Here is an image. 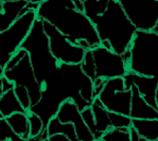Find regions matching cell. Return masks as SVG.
<instances>
[{"label": "cell", "instance_id": "6da1fadb", "mask_svg": "<svg viewBox=\"0 0 158 141\" xmlns=\"http://www.w3.org/2000/svg\"><path fill=\"white\" fill-rule=\"evenodd\" d=\"M71 99L80 110L91 105L94 101V82L83 72L81 64L60 63L54 72L42 86V98L30 110L42 118L44 125L56 115L60 104Z\"/></svg>", "mask_w": 158, "mask_h": 141}, {"label": "cell", "instance_id": "7a4b0ae2", "mask_svg": "<svg viewBox=\"0 0 158 141\" xmlns=\"http://www.w3.org/2000/svg\"><path fill=\"white\" fill-rule=\"evenodd\" d=\"M36 15L52 23L74 45L85 39L91 49L100 46L96 27L84 12L75 8L72 0H44L36 10Z\"/></svg>", "mask_w": 158, "mask_h": 141}, {"label": "cell", "instance_id": "3957f363", "mask_svg": "<svg viewBox=\"0 0 158 141\" xmlns=\"http://www.w3.org/2000/svg\"><path fill=\"white\" fill-rule=\"evenodd\" d=\"M92 23L96 27L100 42L107 39L111 50L121 55L130 49L137 31L117 0H109L105 12L97 17Z\"/></svg>", "mask_w": 158, "mask_h": 141}, {"label": "cell", "instance_id": "277c9868", "mask_svg": "<svg viewBox=\"0 0 158 141\" xmlns=\"http://www.w3.org/2000/svg\"><path fill=\"white\" fill-rule=\"evenodd\" d=\"M20 48L28 52L36 79L40 86H43L44 83L56 71L60 64L51 53L49 38L44 30L43 19L36 18Z\"/></svg>", "mask_w": 158, "mask_h": 141}, {"label": "cell", "instance_id": "5b68a950", "mask_svg": "<svg viewBox=\"0 0 158 141\" xmlns=\"http://www.w3.org/2000/svg\"><path fill=\"white\" fill-rule=\"evenodd\" d=\"M128 71L158 77V33L137 30L130 46Z\"/></svg>", "mask_w": 158, "mask_h": 141}, {"label": "cell", "instance_id": "8992f818", "mask_svg": "<svg viewBox=\"0 0 158 141\" xmlns=\"http://www.w3.org/2000/svg\"><path fill=\"white\" fill-rule=\"evenodd\" d=\"M37 18L36 11H29L20 15L9 27L0 32V65L6 67L12 55L20 48Z\"/></svg>", "mask_w": 158, "mask_h": 141}, {"label": "cell", "instance_id": "52a82bcc", "mask_svg": "<svg viewBox=\"0 0 158 141\" xmlns=\"http://www.w3.org/2000/svg\"><path fill=\"white\" fill-rule=\"evenodd\" d=\"M98 98L108 111L130 116L132 89H125L123 77L105 80Z\"/></svg>", "mask_w": 158, "mask_h": 141}, {"label": "cell", "instance_id": "ba28073f", "mask_svg": "<svg viewBox=\"0 0 158 141\" xmlns=\"http://www.w3.org/2000/svg\"><path fill=\"white\" fill-rule=\"evenodd\" d=\"M43 26L44 30L49 38L50 50L53 56L60 63L81 64L86 50L80 46L72 44L52 23L43 20Z\"/></svg>", "mask_w": 158, "mask_h": 141}, {"label": "cell", "instance_id": "9c48e42d", "mask_svg": "<svg viewBox=\"0 0 158 141\" xmlns=\"http://www.w3.org/2000/svg\"><path fill=\"white\" fill-rule=\"evenodd\" d=\"M137 30L152 31L158 23V0H118Z\"/></svg>", "mask_w": 158, "mask_h": 141}, {"label": "cell", "instance_id": "30bf717a", "mask_svg": "<svg viewBox=\"0 0 158 141\" xmlns=\"http://www.w3.org/2000/svg\"><path fill=\"white\" fill-rule=\"evenodd\" d=\"M91 51L96 65V80L123 77L128 71L127 64L121 54L101 45L92 48Z\"/></svg>", "mask_w": 158, "mask_h": 141}, {"label": "cell", "instance_id": "8fae6325", "mask_svg": "<svg viewBox=\"0 0 158 141\" xmlns=\"http://www.w3.org/2000/svg\"><path fill=\"white\" fill-rule=\"evenodd\" d=\"M3 75L15 85H23L28 88L32 106L38 103L42 98V86L35 77L28 52L13 68L4 69Z\"/></svg>", "mask_w": 158, "mask_h": 141}, {"label": "cell", "instance_id": "7c38bea8", "mask_svg": "<svg viewBox=\"0 0 158 141\" xmlns=\"http://www.w3.org/2000/svg\"><path fill=\"white\" fill-rule=\"evenodd\" d=\"M55 116L62 122H70L73 124L79 141H94V135L84 122L81 110L73 100L68 99L63 102Z\"/></svg>", "mask_w": 158, "mask_h": 141}, {"label": "cell", "instance_id": "4fadbf2b", "mask_svg": "<svg viewBox=\"0 0 158 141\" xmlns=\"http://www.w3.org/2000/svg\"><path fill=\"white\" fill-rule=\"evenodd\" d=\"M125 89H131L132 86L137 87L140 94L145 99L149 104L158 109L156 103V89L158 84V77H148V75L138 74L132 71H127L123 75Z\"/></svg>", "mask_w": 158, "mask_h": 141}, {"label": "cell", "instance_id": "5bb4252c", "mask_svg": "<svg viewBox=\"0 0 158 141\" xmlns=\"http://www.w3.org/2000/svg\"><path fill=\"white\" fill-rule=\"evenodd\" d=\"M130 117L132 119H158V109L153 107L140 94L136 86H132Z\"/></svg>", "mask_w": 158, "mask_h": 141}, {"label": "cell", "instance_id": "9a60e30c", "mask_svg": "<svg viewBox=\"0 0 158 141\" xmlns=\"http://www.w3.org/2000/svg\"><path fill=\"white\" fill-rule=\"evenodd\" d=\"M28 2L26 0L2 1V11L0 12V32L8 29L20 16L21 11Z\"/></svg>", "mask_w": 158, "mask_h": 141}, {"label": "cell", "instance_id": "2e32d148", "mask_svg": "<svg viewBox=\"0 0 158 141\" xmlns=\"http://www.w3.org/2000/svg\"><path fill=\"white\" fill-rule=\"evenodd\" d=\"M9 125L13 132L18 135L23 141H29L30 139V123H29L28 113H13L6 117Z\"/></svg>", "mask_w": 158, "mask_h": 141}, {"label": "cell", "instance_id": "e0dca14e", "mask_svg": "<svg viewBox=\"0 0 158 141\" xmlns=\"http://www.w3.org/2000/svg\"><path fill=\"white\" fill-rule=\"evenodd\" d=\"M90 108L92 110V114H94V121H96L97 132H98L101 139L103 133L111 127L110 119H109V111L102 105L101 101L99 100L98 97H96L94 99V101H92L90 105Z\"/></svg>", "mask_w": 158, "mask_h": 141}, {"label": "cell", "instance_id": "ac0fdd59", "mask_svg": "<svg viewBox=\"0 0 158 141\" xmlns=\"http://www.w3.org/2000/svg\"><path fill=\"white\" fill-rule=\"evenodd\" d=\"M132 126L138 131L144 141H157L158 119H132Z\"/></svg>", "mask_w": 158, "mask_h": 141}, {"label": "cell", "instance_id": "d6986e66", "mask_svg": "<svg viewBox=\"0 0 158 141\" xmlns=\"http://www.w3.org/2000/svg\"><path fill=\"white\" fill-rule=\"evenodd\" d=\"M17 111L28 113L17 99L15 92H14V88L9 89V90L4 91L0 97V113L4 118H6L8 116L12 115L13 113H17Z\"/></svg>", "mask_w": 158, "mask_h": 141}, {"label": "cell", "instance_id": "ffe728a7", "mask_svg": "<svg viewBox=\"0 0 158 141\" xmlns=\"http://www.w3.org/2000/svg\"><path fill=\"white\" fill-rule=\"evenodd\" d=\"M47 132L49 136L56 133H63L69 138V141H79L73 124L70 122H62L56 116L52 117L49 120L47 124Z\"/></svg>", "mask_w": 158, "mask_h": 141}, {"label": "cell", "instance_id": "44dd1931", "mask_svg": "<svg viewBox=\"0 0 158 141\" xmlns=\"http://www.w3.org/2000/svg\"><path fill=\"white\" fill-rule=\"evenodd\" d=\"M109 0H84V14L94 23L98 16L102 15L107 9Z\"/></svg>", "mask_w": 158, "mask_h": 141}, {"label": "cell", "instance_id": "7402d4cb", "mask_svg": "<svg viewBox=\"0 0 158 141\" xmlns=\"http://www.w3.org/2000/svg\"><path fill=\"white\" fill-rule=\"evenodd\" d=\"M100 141H131L130 127H110L103 133Z\"/></svg>", "mask_w": 158, "mask_h": 141}, {"label": "cell", "instance_id": "603a6c76", "mask_svg": "<svg viewBox=\"0 0 158 141\" xmlns=\"http://www.w3.org/2000/svg\"><path fill=\"white\" fill-rule=\"evenodd\" d=\"M81 68L84 73L88 75L92 80V82L96 81V65H94V60L91 49H87L85 51L83 60L81 62Z\"/></svg>", "mask_w": 158, "mask_h": 141}, {"label": "cell", "instance_id": "cb8c5ba5", "mask_svg": "<svg viewBox=\"0 0 158 141\" xmlns=\"http://www.w3.org/2000/svg\"><path fill=\"white\" fill-rule=\"evenodd\" d=\"M0 141H23L18 135H16L9 125L6 119L0 113Z\"/></svg>", "mask_w": 158, "mask_h": 141}, {"label": "cell", "instance_id": "d4e9b609", "mask_svg": "<svg viewBox=\"0 0 158 141\" xmlns=\"http://www.w3.org/2000/svg\"><path fill=\"white\" fill-rule=\"evenodd\" d=\"M28 118H29V123H30V139H29V141H31L32 138L40 136V133L44 131V128L46 127L44 125L42 118L37 114L30 110L28 113Z\"/></svg>", "mask_w": 158, "mask_h": 141}, {"label": "cell", "instance_id": "484cf974", "mask_svg": "<svg viewBox=\"0 0 158 141\" xmlns=\"http://www.w3.org/2000/svg\"><path fill=\"white\" fill-rule=\"evenodd\" d=\"M14 92H15L17 99L20 102L23 107L29 113L31 107H32V103H31V97L28 88L23 85H15L14 86Z\"/></svg>", "mask_w": 158, "mask_h": 141}, {"label": "cell", "instance_id": "4316f807", "mask_svg": "<svg viewBox=\"0 0 158 141\" xmlns=\"http://www.w3.org/2000/svg\"><path fill=\"white\" fill-rule=\"evenodd\" d=\"M111 127H130L132 126V118L130 116L123 115L119 113L109 111Z\"/></svg>", "mask_w": 158, "mask_h": 141}, {"label": "cell", "instance_id": "83f0119b", "mask_svg": "<svg viewBox=\"0 0 158 141\" xmlns=\"http://www.w3.org/2000/svg\"><path fill=\"white\" fill-rule=\"evenodd\" d=\"M81 114L84 119V122L86 123V125L88 126V128L90 130L92 135H94V141H100V136H99L98 132H97L96 121H94V114H92L90 106H88V107L84 108L83 110H81Z\"/></svg>", "mask_w": 158, "mask_h": 141}, {"label": "cell", "instance_id": "f1b7e54d", "mask_svg": "<svg viewBox=\"0 0 158 141\" xmlns=\"http://www.w3.org/2000/svg\"><path fill=\"white\" fill-rule=\"evenodd\" d=\"M26 53H27V51L25 49H23V48H19V49L17 50L13 55H12V57L9 60V62L6 63L4 69H11V68H13L17 64V63H18L19 60L23 57V55H25Z\"/></svg>", "mask_w": 158, "mask_h": 141}, {"label": "cell", "instance_id": "f546056e", "mask_svg": "<svg viewBox=\"0 0 158 141\" xmlns=\"http://www.w3.org/2000/svg\"><path fill=\"white\" fill-rule=\"evenodd\" d=\"M48 141H69V138L63 133H56L49 136Z\"/></svg>", "mask_w": 158, "mask_h": 141}, {"label": "cell", "instance_id": "4dcf8cb0", "mask_svg": "<svg viewBox=\"0 0 158 141\" xmlns=\"http://www.w3.org/2000/svg\"><path fill=\"white\" fill-rule=\"evenodd\" d=\"M14 86H15V84H14L13 82L8 80L4 75L2 77V91L4 92V91L9 90V89H13Z\"/></svg>", "mask_w": 158, "mask_h": 141}, {"label": "cell", "instance_id": "1f68e13d", "mask_svg": "<svg viewBox=\"0 0 158 141\" xmlns=\"http://www.w3.org/2000/svg\"><path fill=\"white\" fill-rule=\"evenodd\" d=\"M130 135H131V141H140V135L138 131L134 126H130Z\"/></svg>", "mask_w": 158, "mask_h": 141}, {"label": "cell", "instance_id": "d6a6232c", "mask_svg": "<svg viewBox=\"0 0 158 141\" xmlns=\"http://www.w3.org/2000/svg\"><path fill=\"white\" fill-rule=\"evenodd\" d=\"M75 6V8H77L79 11H84V4H83V1L82 0H72Z\"/></svg>", "mask_w": 158, "mask_h": 141}, {"label": "cell", "instance_id": "836d02e7", "mask_svg": "<svg viewBox=\"0 0 158 141\" xmlns=\"http://www.w3.org/2000/svg\"><path fill=\"white\" fill-rule=\"evenodd\" d=\"M3 71H4V68L0 65V97L3 93V91H2V77H3Z\"/></svg>", "mask_w": 158, "mask_h": 141}, {"label": "cell", "instance_id": "e575fe53", "mask_svg": "<svg viewBox=\"0 0 158 141\" xmlns=\"http://www.w3.org/2000/svg\"><path fill=\"white\" fill-rule=\"evenodd\" d=\"M100 45H101V46H103V47H104V48H106V49H109V50H111V46H110V43H109L107 39H103V40H101Z\"/></svg>", "mask_w": 158, "mask_h": 141}, {"label": "cell", "instance_id": "d590c367", "mask_svg": "<svg viewBox=\"0 0 158 141\" xmlns=\"http://www.w3.org/2000/svg\"><path fill=\"white\" fill-rule=\"evenodd\" d=\"M152 31H153V32H155V33H158V23H156V26L152 29Z\"/></svg>", "mask_w": 158, "mask_h": 141}, {"label": "cell", "instance_id": "8d00e7d4", "mask_svg": "<svg viewBox=\"0 0 158 141\" xmlns=\"http://www.w3.org/2000/svg\"><path fill=\"white\" fill-rule=\"evenodd\" d=\"M44 0H31L30 2H34V3H42Z\"/></svg>", "mask_w": 158, "mask_h": 141}, {"label": "cell", "instance_id": "74e56055", "mask_svg": "<svg viewBox=\"0 0 158 141\" xmlns=\"http://www.w3.org/2000/svg\"><path fill=\"white\" fill-rule=\"evenodd\" d=\"M156 103L158 105V84H157V89H156Z\"/></svg>", "mask_w": 158, "mask_h": 141}, {"label": "cell", "instance_id": "f35d334b", "mask_svg": "<svg viewBox=\"0 0 158 141\" xmlns=\"http://www.w3.org/2000/svg\"><path fill=\"white\" fill-rule=\"evenodd\" d=\"M2 11V1L0 0V12Z\"/></svg>", "mask_w": 158, "mask_h": 141}, {"label": "cell", "instance_id": "ab89813d", "mask_svg": "<svg viewBox=\"0 0 158 141\" xmlns=\"http://www.w3.org/2000/svg\"><path fill=\"white\" fill-rule=\"evenodd\" d=\"M2 1H13V0H2ZM27 2H30L31 0H26Z\"/></svg>", "mask_w": 158, "mask_h": 141}, {"label": "cell", "instance_id": "60d3db41", "mask_svg": "<svg viewBox=\"0 0 158 141\" xmlns=\"http://www.w3.org/2000/svg\"><path fill=\"white\" fill-rule=\"evenodd\" d=\"M82 1H84V0H82Z\"/></svg>", "mask_w": 158, "mask_h": 141}, {"label": "cell", "instance_id": "b9f144b4", "mask_svg": "<svg viewBox=\"0 0 158 141\" xmlns=\"http://www.w3.org/2000/svg\"><path fill=\"white\" fill-rule=\"evenodd\" d=\"M117 1H118V0H117Z\"/></svg>", "mask_w": 158, "mask_h": 141}, {"label": "cell", "instance_id": "7bdbcfd3", "mask_svg": "<svg viewBox=\"0 0 158 141\" xmlns=\"http://www.w3.org/2000/svg\"><path fill=\"white\" fill-rule=\"evenodd\" d=\"M1 1H2V0H1Z\"/></svg>", "mask_w": 158, "mask_h": 141}]
</instances>
